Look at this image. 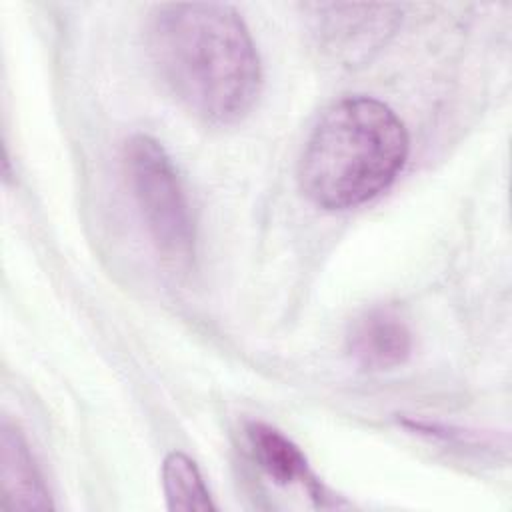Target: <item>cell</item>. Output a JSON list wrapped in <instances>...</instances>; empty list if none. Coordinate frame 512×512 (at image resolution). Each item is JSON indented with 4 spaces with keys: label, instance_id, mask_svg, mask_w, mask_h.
<instances>
[{
    "label": "cell",
    "instance_id": "obj_1",
    "mask_svg": "<svg viewBox=\"0 0 512 512\" xmlns=\"http://www.w3.org/2000/svg\"><path fill=\"white\" fill-rule=\"evenodd\" d=\"M146 38L160 80L202 122H238L256 102L262 84L260 58L232 6L162 4L150 14Z\"/></svg>",
    "mask_w": 512,
    "mask_h": 512
},
{
    "label": "cell",
    "instance_id": "obj_2",
    "mask_svg": "<svg viewBox=\"0 0 512 512\" xmlns=\"http://www.w3.org/2000/svg\"><path fill=\"white\" fill-rule=\"evenodd\" d=\"M408 152V132L388 104L360 94L340 98L304 142L300 190L322 210L356 208L398 178Z\"/></svg>",
    "mask_w": 512,
    "mask_h": 512
},
{
    "label": "cell",
    "instance_id": "obj_3",
    "mask_svg": "<svg viewBox=\"0 0 512 512\" xmlns=\"http://www.w3.org/2000/svg\"><path fill=\"white\" fill-rule=\"evenodd\" d=\"M122 162L156 252L168 266L188 268L196 254V230L170 156L154 138L136 134L124 144Z\"/></svg>",
    "mask_w": 512,
    "mask_h": 512
},
{
    "label": "cell",
    "instance_id": "obj_4",
    "mask_svg": "<svg viewBox=\"0 0 512 512\" xmlns=\"http://www.w3.org/2000/svg\"><path fill=\"white\" fill-rule=\"evenodd\" d=\"M304 22L318 54L330 64L352 68L370 62L400 24L396 4H304Z\"/></svg>",
    "mask_w": 512,
    "mask_h": 512
},
{
    "label": "cell",
    "instance_id": "obj_5",
    "mask_svg": "<svg viewBox=\"0 0 512 512\" xmlns=\"http://www.w3.org/2000/svg\"><path fill=\"white\" fill-rule=\"evenodd\" d=\"M350 358L366 370H392L412 354V332L390 308H372L358 316L346 336Z\"/></svg>",
    "mask_w": 512,
    "mask_h": 512
},
{
    "label": "cell",
    "instance_id": "obj_6",
    "mask_svg": "<svg viewBox=\"0 0 512 512\" xmlns=\"http://www.w3.org/2000/svg\"><path fill=\"white\" fill-rule=\"evenodd\" d=\"M0 508L48 510L52 500L20 430L8 422L0 434Z\"/></svg>",
    "mask_w": 512,
    "mask_h": 512
},
{
    "label": "cell",
    "instance_id": "obj_7",
    "mask_svg": "<svg viewBox=\"0 0 512 512\" xmlns=\"http://www.w3.org/2000/svg\"><path fill=\"white\" fill-rule=\"evenodd\" d=\"M246 438L256 464L274 482H312L304 454L282 432L264 422H250L246 426Z\"/></svg>",
    "mask_w": 512,
    "mask_h": 512
},
{
    "label": "cell",
    "instance_id": "obj_8",
    "mask_svg": "<svg viewBox=\"0 0 512 512\" xmlns=\"http://www.w3.org/2000/svg\"><path fill=\"white\" fill-rule=\"evenodd\" d=\"M162 488L168 510L206 512L216 510L202 474L192 458L182 452H170L162 464Z\"/></svg>",
    "mask_w": 512,
    "mask_h": 512
}]
</instances>
